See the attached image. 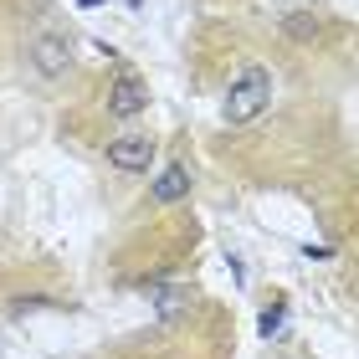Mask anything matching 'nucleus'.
Listing matches in <instances>:
<instances>
[{
	"label": "nucleus",
	"mask_w": 359,
	"mask_h": 359,
	"mask_svg": "<svg viewBox=\"0 0 359 359\" xmlns=\"http://www.w3.org/2000/svg\"><path fill=\"white\" fill-rule=\"evenodd\" d=\"M277 323H283V303H272L267 313H262V334H267V339L277 334Z\"/></svg>",
	"instance_id": "nucleus-8"
},
{
	"label": "nucleus",
	"mask_w": 359,
	"mask_h": 359,
	"mask_svg": "<svg viewBox=\"0 0 359 359\" xmlns=\"http://www.w3.org/2000/svg\"><path fill=\"white\" fill-rule=\"evenodd\" d=\"M108 165L123 170V175H144V170L154 165V139H149V134H123V139H113V144H108Z\"/></svg>",
	"instance_id": "nucleus-3"
},
{
	"label": "nucleus",
	"mask_w": 359,
	"mask_h": 359,
	"mask_svg": "<svg viewBox=\"0 0 359 359\" xmlns=\"http://www.w3.org/2000/svg\"><path fill=\"white\" fill-rule=\"evenodd\" d=\"M144 298L154 303L159 323H180L190 313V287L185 283H149V287H144Z\"/></svg>",
	"instance_id": "nucleus-5"
},
{
	"label": "nucleus",
	"mask_w": 359,
	"mask_h": 359,
	"mask_svg": "<svg viewBox=\"0 0 359 359\" xmlns=\"http://www.w3.org/2000/svg\"><path fill=\"white\" fill-rule=\"evenodd\" d=\"M144 103H149V88L139 83L134 72H123V77H113V88H108V113L118 123H128V118H139L144 113Z\"/></svg>",
	"instance_id": "nucleus-4"
},
{
	"label": "nucleus",
	"mask_w": 359,
	"mask_h": 359,
	"mask_svg": "<svg viewBox=\"0 0 359 359\" xmlns=\"http://www.w3.org/2000/svg\"><path fill=\"white\" fill-rule=\"evenodd\" d=\"M283 36H292V41H318L323 36V21L313 11H287L283 15Z\"/></svg>",
	"instance_id": "nucleus-7"
},
{
	"label": "nucleus",
	"mask_w": 359,
	"mask_h": 359,
	"mask_svg": "<svg viewBox=\"0 0 359 359\" xmlns=\"http://www.w3.org/2000/svg\"><path fill=\"white\" fill-rule=\"evenodd\" d=\"M31 67H36L41 77L72 72V41L57 36V31H36V36H31Z\"/></svg>",
	"instance_id": "nucleus-2"
},
{
	"label": "nucleus",
	"mask_w": 359,
	"mask_h": 359,
	"mask_svg": "<svg viewBox=\"0 0 359 359\" xmlns=\"http://www.w3.org/2000/svg\"><path fill=\"white\" fill-rule=\"evenodd\" d=\"M128 6H139V0H128Z\"/></svg>",
	"instance_id": "nucleus-10"
},
{
	"label": "nucleus",
	"mask_w": 359,
	"mask_h": 359,
	"mask_svg": "<svg viewBox=\"0 0 359 359\" xmlns=\"http://www.w3.org/2000/svg\"><path fill=\"white\" fill-rule=\"evenodd\" d=\"M267 103H272V77L262 67H247V72L231 77L221 113H226V123H231V128H247V123H257V113H262Z\"/></svg>",
	"instance_id": "nucleus-1"
},
{
	"label": "nucleus",
	"mask_w": 359,
	"mask_h": 359,
	"mask_svg": "<svg viewBox=\"0 0 359 359\" xmlns=\"http://www.w3.org/2000/svg\"><path fill=\"white\" fill-rule=\"evenodd\" d=\"M77 6H83V11H93V6H103V0H77Z\"/></svg>",
	"instance_id": "nucleus-9"
},
{
	"label": "nucleus",
	"mask_w": 359,
	"mask_h": 359,
	"mask_svg": "<svg viewBox=\"0 0 359 359\" xmlns=\"http://www.w3.org/2000/svg\"><path fill=\"white\" fill-rule=\"evenodd\" d=\"M185 195H190V170L175 159V165L159 170L154 190H149V201H154V205H175V201H185Z\"/></svg>",
	"instance_id": "nucleus-6"
}]
</instances>
